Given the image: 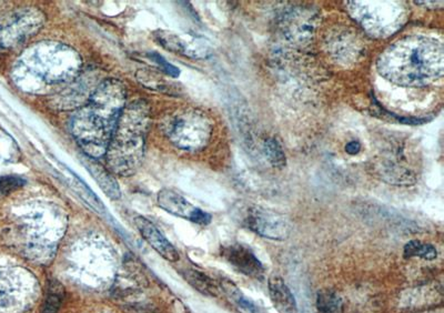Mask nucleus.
Listing matches in <instances>:
<instances>
[{"label":"nucleus","mask_w":444,"mask_h":313,"mask_svg":"<svg viewBox=\"0 0 444 313\" xmlns=\"http://www.w3.org/2000/svg\"><path fill=\"white\" fill-rule=\"evenodd\" d=\"M268 290L272 304L279 313H298L297 301L287 283L280 276L270 277Z\"/></svg>","instance_id":"13"},{"label":"nucleus","mask_w":444,"mask_h":313,"mask_svg":"<svg viewBox=\"0 0 444 313\" xmlns=\"http://www.w3.org/2000/svg\"><path fill=\"white\" fill-rule=\"evenodd\" d=\"M64 290L59 283L50 287L41 313H57L63 303Z\"/></svg>","instance_id":"22"},{"label":"nucleus","mask_w":444,"mask_h":313,"mask_svg":"<svg viewBox=\"0 0 444 313\" xmlns=\"http://www.w3.org/2000/svg\"><path fill=\"white\" fill-rule=\"evenodd\" d=\"M319 24V13L306 6L290 8L280 19L282 34L287 41L297 46L309 43L315 37Z\"/></svg>","instance_id":"8"},{"label":"nucleus","mask_w":444,"mask_h":313,"mask_svg":"<svg viewBox=\"0 0 444 313\" xmlns=\"http://www.w3.org/2000/svg\"><path fill=\"white\" fill-rule=\"evenodd\" d=\"M135 225L143 238L153 247L160 256L166 260L176 262L179 260L177 249L169 242L167 238L160 232L159 229L151 221L145 217L138 216L135 219Z\"/></svg>","instance_id":"11"},{"label":"nucleus","mask_w":444,"mask_h":313,"mask_svg":"<svg viewBox=\"0 0 444 313\" xmlns=\"http://www.w3.org/2000/svg\"><path fill=\"white\" fill-rule=\"evenodd\" d=\"M157 201L158 205L167 212L171 213L173 216L188 219L200 226H207L213 219L209 213L197 208L189 201L186 200L183 195L170 189H163L160 191L158 193Z\"/></svg>","instance_id":"9"},{"label":"nucleus","mask_w":444,"mask_h":313,"mask_svg":"<svg viewBox=\"0 0 444 313\" xmlns=\"http://www.w3.org/2000/svg\"><path fill=\"white\" fill-rule=\"evenodd\" d=\"M377 69L382 77L395 85H431L443 76V43L428 36L401 38L382 51L378 58Z\"/></svg>","instance_id":"2"},{"label":"nucleus","mask_w":444,"mask_h":313,"mask_svg":"<svg viewBox=\"0 0 444 313\" xmlns=\"http://www.w3.org/2000/svg\"><path fill=\"white\" fill-rule=\"evenodd\" d=\"M221 288L242 312L260 313L259 308L249 299L246 298L245 294L239 290L235 283L229 280H223L221 282Z\"/></svg>","instance_id":"19"},{"label":"nucleus","mask_w":444,"mask_h":313,"mask_svg":"<svg viewBox=\"0 0 444 313\" xmlns=\"http://www.w3.org/2000/svg\"><path fill=\"white\" fill-rule=\"evenodd\" d=\"M418 3H419L420 5H425V7L431 5L435 8H437L438 6H439V7H442V6H443V1H417V4Z\"/></svg>","instance_id":"26"},{"label":"nucleus","mask_w":444,"mask_h":313,"mask_svg":"<svg viewBox=\"0 0 444 313\" xmlns=\"http://www.w3.org/2000/svg\"><path fill=\"white\" fill-rule=\"evenodd\" d=\"M430 313H432V312H430Z\"/></svg>","instance_id":"27"},{"label":"nucleus","mask_w":444,"mask_h":313,"mask_svg":"<svg viewBox=\"0 0 444 313\" xmlns=\"http://www.w3.org/2000/svg\"><path fill=\"white\" fill-rule=\"evenodd\" d=\"M137 79L141 85L147 87L151 91H161V93H169L173 89L171 83L163 77L161 73L157 71H148V69H140L137 71Z\"/></svg>","instance_id":"18"},{"label":"nucleus","mask_w":444,"mask_h":313,"mask_svg":"<svg viewBox=\"0 0 444 313\" xmlns=\"http://www.w3.org/2000/svg\"><path fill=\"white\" fill-rule=\"evenodd\" d=\"M405 258H421L423 260H435L438 257L437 249L430 245L423 243L421 241H410L405 246L403 250Z\"/></svg>","instance_id":"20"},{"label":"nucleus","mask_w":444,"mask_h":313,"mask_svg":"<svg viewBox=\"0 0 444 313\" xmlns=\"http://www.w3.org/2000/svg\"><path fill=\"white\" fill-rule=\"evenodd\" d=\"M213 123L198 109H183L168 119L165 130L168 138L178 148L187 151L203 150L213 135Z\"/></svg>","instance_id":"6"},{"label":"nucleus","mask_w":444,"mask_h":313,"mask_svg":"<svg viewBox=\"0 0 444 313\" xmlns=\"http://www.w3.org/2000/svg\"><path fill=\"white\" fill-rule=\"evenodd\" d=\"M67 170L70 175V178H68V180H70V185L73 187L76 193L79 195L80 199H83L93 210L97 211L99 213L105 212V205L100 201V199L91 191V189H89V187L78 175H76L73 171H70L69 169H67Z\"/></svg>","instance_id":"16"},{"label":"nucleus","mask_w":444,"mask_h":313,"mask_svg":"<svg viewBox=\"0 0 444 313\" xmlns=\"http://www.w3.org/2000/svg\"><path fill=\"white\" fill-rule=\"evenodd\" d=\"M150 119V107L146 101H136L123 108L105 155L113 173L130 177L139 170L145 157Z\"/></svg>","instance_id":"3"},{"label":"nucleus","mask_w":444,"mask_h":313,"mask_svg":"<svg viewBox=\"0 0 444 313\" xmlns=\"http://www.w3.org/2000/svg\"><path fill=\"white\" fill-rule=\"evenodd\" d=\"M156 41L163 46L168 51L173 53H180V55L187 56L191 58H205L207 57V47L200 43L193 41L190 43L185 38L180 37L176 34L170 31H158L155 33Z\"/></svg>","instance_id":"12"},{"label":"nucleus","mask_w":444,"mask_h":313,"mask_svg":"<svg viewBox=\"0 0 444 313\" xmlns=\"http://www.w3.org/2000/svg\"><path fill=\"white\" fill-rule=\"evenodd\" d=\"M148 57H149L153 63H157L158 67L161 69V71H163V73H165V75L170 76V77L173 78L179 77V69L175 67V66L171 65V63H168L163 56H160L159 53H148Z\"/></svg>","instance_id":"24"},{"label":"nucleus","mask_w":444,"mask_h":313,"mask_svg":"<svg viewBox=\"0 0 444 313\" xmlns=\"http://www.w3.org/2000/svg\"><path fill=\"white\" fill-rule=\"evenodd\" d=\"M350 15L369 35L387 38L407 21L405 6L397 1H348Z\"/></svg>","instance_id":"5"},{"label":"nucleus","mask_w":444,"mask_h":313,"mask_svg":"<svg viewBox=\"0 0 444 313\" xmlns=\"http://www.w3.org/2000/svg\"><path fill=\"white\" fill-rule=\"evenodd\" d=\"M221 255L236 270L251 278L265 276V267L249 247L241 243H232L222 248Z\"/></svg>","instance_id":"10"},{"label":"nucleus","mask_w":444,"mask_h":313,"mask_svg":"<svg viewBox=\"0 0 444 313\" xmlns=\"http://www.w3.org/2000/svg\"><path fill=\"white\" fill-rule=\"evenodd\" d=\"M263 153L268 161L276 168H281L286 165L287 159H286L285 151L282 149L281 145L278 143L277 139H267L263 145Z\"/></svg>","instance_id":"21"},{"label":"nucleus","mask_w":444,"mask_h":313,"mask_svg":"<svg viewBox=\"0 0 444 313\" xmlns=\"http://www.w3.org/2000/svg\"><path fill=\"white\" fill-rule=\"evenodd\" d=\"M242 226L253 231L263 238L282 241L289 238L291 223L286 217L276 211L259 205H247L238 213Z\"/></svg>","instance_id":"7"},{"label":"nucleus","mask_w":444,"mask_h":313,"mask_svg":"<svg viewBox=\"0 0 444 313\" xmlns=\"http://www.w3.org/2000/svg\"><path fill=\"white\" fill-rule=\"evenodd\" d=\"M317 307L320 313H345V304L341 297L329 289L318 292Z\"/></svg>","instance_id":"17"},{"label":"nucleus","mask_w":444,"mask_h":313,"mask_svg":"<svg viewBox=\"0 0 444 313\" xmlns=\"http://www.w3.org/2000/svg\"><path fill=\"white\" fill-rule=\"evenodd\" d=\"M361 150V145L358 141H350L347 145H345V151L349 155H358Z\"/></svg>","instance_id":"25"},{"label":"nucleus","mask_w":444,"mask_h":313,"mask_svg":"<svg viewBox=\"0 0 444 313\" xmlns=\"http://www.w3.org/2000/svg\"><path fill=\"white\" fill-rule=\"evenodd\" d=\"M84 165L89 170L90 175H93L97 181L101 190L109 197L110 199L118 200L121 197V190L113 175L104 167L101 163H98L97 159L90 158L85 155L83 159Z\"/></svg>","instance_id":"14"},{"label":"nucleus","mask_w":444,"mask_h":313,"mask_svg":"<svg viewBox=\"0 0 444 313\" xmlns=\"http://www.w3.org/2000/svg\"><path fill=\"white\" fill-rule=\"evenodd\" d=\"M125 107L126 88L121 81L106 79L94 89L70 121V131L84 155L94 159L106 155Z\"/></svg>","instance_id":"1"},{"label":"nucleus","mask_w":444,"mask_h":313,"mask_svg":"<svg viewBox=\"0 0 444 313\" xmlns=\"http://www.w3.org/2000/svg\"><path fill=\"white\" fill-rule=\"evenodd\" d=\"M25 179L15 177V175H7L0 178V199L5 198L10 193L18 190L25 185Z\"/></svg>","instance_id":"23"},{"label":"nucleus","mask_w":444,"mask_h":313,"mask_svg":"<svg viewBox=\"0 0 444 313\" xmlns=\"http://www.w3.org/2000/svg\"><path fill=\"white\" fill-rule=\"evenodd\" d=\"M23 65L33 75V91H39L48 86L73 83L81 69V59L73 48L47 41L34 46Z\"/></svg>","instance_id":"4"},{"label":"nucleus","mask_w":444,"mask_h":313,"mask_svg":"<svg viewBox=\"0 0 444 313\" xmlns=\"http://www.w3.org/2000/svg\"><path fill=\"white\" fill-rule=\"evenodd\" d=\"M183 277L190 286H193L196 290L203 293L205 296L217 297L219 294V286L213 279L206 276L205 273L200 272L195 269H187L183 272Z\"/></svg>","instance_id":"15"}]
</instances>
